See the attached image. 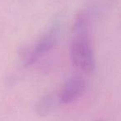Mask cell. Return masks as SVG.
I'll return each instance as SVG.
<instances>
[{
	"label": "cell",
	"instance_id": "2",
	"mask_svg": "<svg viewBox=\"0 0 121 121\" xmlns=\"http://www.w3.org/2000/svg\"><path fill=\"white\" fill-rule=\"evenodd\" d=\"M60 28L61 21L60 19H56L50 26L47 32L39 39L33 47L24 54V66H27L32 65L39 58L42 57L53 48L60 36Z\"/></svg>",
	"mask_w": 121,
	"mask_h": 121
},
{
	"label": "cell",
	"instance_id": "1",
	"mask_svg": "<svg viewBox=\"0 0 121 121\" xmlns=\"http://www.w3.org/2000/svg\"><path fill=\"white\" fill-rule=\"evenodd\" d=\"M71 58L76 68L85 73H92L95 68L94 51L87 30V22L83 14L76 19L71 39Z\"/></svg>",
	"mask_w": 121,
	"mask_h": 121
},
{
	"label": "cell",
	"instance_id": "3",
	"mask_svg": "<svg viewBox=\"0 0 121 121\" xmlns=\"http://www.w3.org/2000/svg\"><path fill=\"white\" fill-rule=\"evenodd\" d=\"M86 89V83L81 76H73L66 81L58 95L59 102L67 104L81 96Z\"/></svg>",
	"mask_w": 121,
	"mask_h": 121
},
{
	"label": "cell",
	"instance_id": "4",
	"mask_svg": "<svg viewBox=\"0 0 121 121\" xmlns=\"http://www.w3.org/2000/svg\"><path fill=\"white\" fill-rule=\"evenodd\" d=\"M59 101L58 96H56L53 94H48L42 96L36 104L35 111L37 114L40 117H46L52 110Z\"/></svg>",
	"mask_w": 121,
	"mask_h": 121
}]
</instances>
